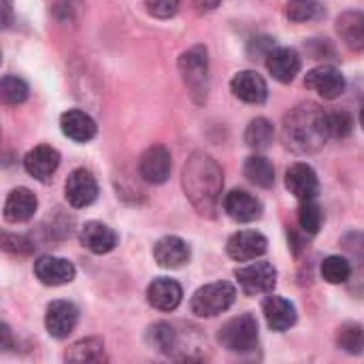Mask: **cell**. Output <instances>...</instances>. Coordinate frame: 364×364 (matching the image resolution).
<instances>
[{
    "mask_svg": "<svg viewBox=\"0 0 364 364\" xmlns=\"http://www.w3.org/2000/svg\"><path fill=\"white\" fill-rule=\"evenodd\" d=\"M79 241L85 250H90L92 254H109L115 250L117 245V235L111 226L102 224V222H85L81 226L79 232Z\"/></svg>",
    "mask_w": 364,
    "mask_h": 364,
    "instance_id": "19",
    "label": "cell"
},
{
    "mask_svg": "<svg viewBox=\"0 0 364 364\" xmlns=\"http://www.w3.org/2000/svg\"><path fill=\"white\" fill-rule=\"evenodd\" d=\"M38 209L36 196L28 188H15L6 200H4V220L9 224H21L28 222Z\"/></svg>",
    "mask_w": 364,
    "mask_h": 364,
    "instance_id": "22",
    "label": "cell"
},
{
    "mask_svg": "<svg viewBox=\"0 0 364 364\" xmlns=\"http://www.w3.org/2000/svg\"><path fill=\"white\" fill-rule=\"evenodd\" d=\"M262 314L271 331L284 333L296 324V307L284 296H275L273 292L262 301Z\"/></svg>",
    "mask_w": 364,
    "mask_h": 364,
    "instance_id": "16",
    "label": "cell"
},
{
    "mask_svg": "<svg viewBox=\"0 0 364 364\" xmlns=\"http://www.w3.org/2000/svg\"><path fill=\"white\" fill-rule=\"evenodd\" d=\"M2 247H4L9 254H19V256L32 252V243H30L26 237H21V235H11V232H4V243H2Z\"/></svg>",
    "mask_w": 364,
    "mask_h": 364,
    "instance_id": "37",
    "label": "cell"
},
{
    "mask_svg": "<svg viewBox=\"0 0 364 364\" xmlns=\"http://www.w3.org/2000/svg\"><path fill=\"white\" fill-rule=\"evenodd\" d=\"M218 341L228 352H237V354L252 352L258 346V320L252 314H241L228 320L220 328Z\"/></svg>",
    "mask_w": 364,
    "mask_h": 364,
    "instance_id": "5",
    "label": "cell"
},
{
    "mask_svg": "<svg viewBox=\"0 0 364 364\" xmlns=\"http://www.w3.org/2000/svg\"><path fill=\"white\" fill-rule=\"evenodd\" d=\"M224 211L235 222L247 224L262 215V203L245 190H232L224 196Z\"/></svg>",
    "mask_w": 364,
    "mask_h": 364,
    "instance_id": "17",
    "label": "cell"
},
{
    "mask_svg": "<svg viewBox=\"0 0 364 364\" xmlns=\"http://www.w3.org/2000/svg\"><path fill=\"white\" fill-rule=\"evenodd\" d=\"M360 126H363V130H364V105H363V109H360Z\"/></svg>",
    "mask_w": 364,
    "mask_h": 364,
    "instance_id": "42",
    "label": "cell"
},
{
    "mask_svg": "<svg viewBox=\"0 0 364 364\" xmlns=\"http://www.w3.org/2000/svg\"><path fill=\"white\" fill-rule=\"evenodd\" d=\"M11 23V0H4V28Z\"/></svg>",
    "mask_w": 364,
    "mask_h": 364,
    "instance_id": "41",
    "label": "cell"
},
{
    "mask_svg": "<svg viewBox=\"0 0 364 364\" xmlns=\"http://www.w3.org/2000/svg\"><path fill=\"white\" fill-rule=\"evenodd\" d=\"M282 136L286 147L296 154H314L322 149L328 139H333L328 126V111H324L316 102H303L294 107L284 117Z\"/></svg>",
    "mask_w": 364,
    "mask_h": 364,
    "instance_id": "2",
    "label": "cell"
},
{
    "mask_svg": "<svg viewBox=\"0 0 364 364\" xmlns=\"http://www.w3.org/2000/svg\"><path fill=\"white\" fill-rule=\"evenodd\" d=\"M324 224V213H322V207L316 203V200H305L301 203V209H299V226L305 235L314 237L320 232Z\"/></svg>",
    "mask_w": 364,
    "mask_h": 364,
    "instance_id": "33",
    "label": "cell"
},
{
    "mask_svg": "<svg viewBox=\"0 0 364 364\" xmlns=\"http://www.w3.org/2000/svg\"><path fill=\"white\" fill-rule=\"evenodd\" d=\"M267 250H269V241L258 230H241V232H235L228 239V243H226V254L232 260H237V262L256 260L262 254H267Z\"/></svg>",
    "mask_w": 364,
    "mask_h": 364,
    "instance_id": "10",
    "label": "cell"
},
{
    "mask_svg": "<svg viewBox=\"0 0 364 364\" xmlns=\"http://www.w3.org/2000/svg\"><path fill=\"white\" fill-rule=\"evenodd\" d=\"M305 87L322 96L324 100H335L346 92V77L339 68L322 64L305 75Z\"/></svg>",
    "mask_w": 364,
    "mask_h": 364,
    "instance_id": "7",
    "label": "cell"
},
{
    "mask_svg": "<svg viewBox=\"0 0 364 364\" xmlns=\"http://www.w3.org/2000/svg\"><path fill=\"white\" fill-rule=\"evenodd\" d=\"M286 188L288 192L299 198L301 203L305 200H316L318 194H320V181H318V175L316 171L305 164V162H296L288 168L286 173Z\"/></svg>",
    "mask_w": 364,
    "mask_h": 364,
    "instance_id": "11",
    "label": "cell"
},
{
    "mask_svg": "<svg viewBox=\"0 0 364 364\" xmlns=\"http://www.w3.org/2000/svg\"><path fill=\"white\" fill-rule=\"evenodd\" d=\"M286 15L290 21L305 23V21H316L326 15V9L320 0H288L286 4Z\"/></svg>",
    "mask_w": 364,
    "mask_h": 364,
    "instance_id": "28",
    "label": "cell"
},
{
    "mask_svg": "<svg viewBox=\"0 0 364 364\" xmlns=\"http://www.w3.org/2000/svg\"><path fill=\"white\" fill-rule=\"evenodd\" d=\"M34 275L43 286H64L70 284L77 275V269L70 260L58 256H41L34 262Z\"/></svg>",
    "mask_w": 364,
    "mask_h": 364,
    "instance_id": "12",
    "label": "cell"
},
{
    "mask_svg": "<svg viewBox=\"0 0 364 364\" xmlns=\"http://www.w3.org/2000/svg\"><path fill=\"white\" fill-rule=\"evenodd\" d=\"M2 348H4V350L11 348V331H9L6 324H2Z\"/></svg>",
    "mask_w": 364,
    "mask_h": 364,
    "instance_id": "40",
    "label": "cell"
},
{
    "mask_svg": "<svg viewBox=\"0 0 364 364\" xmlns=\"http://www.w3.org/2000/svg\"><path fill=\"white\" fill-rule=\"evenodd\" d=\"M183 299V290L175 279L158 277L147 286V301L158 311H175Z\"/></svg>",
    "mask_w": 364,
    "mask_h": 364,
    "instance_id": "21",
    "label": "cell"
},
{
    "mask_svg": "<svg viewBox=\"0 0 364 364\" xmlns=\"http://www.w3.org/2000/svg\"><path fill=\"white\" fill-rule=\"evenodd\" d=\"M328 126L333 139H346L354 128V119L346 111H328Z\"/></svg>",
    "mask_w": 364,
    "mask_h": 364,
    "instance_id": "35",
    "label": "cell"
},
{
    "mask_svg": "<svg viewBox=\"0 0 364 364\" xmlns=\"http://www.w3.org/2000/svg\"><path fill=\"white\" fill-rule=\"evenodd\" d=\"M230 92L247 105H262L269 98V85L256 70L237 73L230 81Z\"/></svg>",
    "mask_w": 364,
    "mask_h": 364,
    "instance_id": "14",
    "label": "cell"
},
{
    "mask_svg": "<svg viewBox=\"0 0 364 364\" xmlns=\"http://www.w3.org/2000/svg\"><path fill=\"white\" fill-rule=\"evenodd\" d=\"M237 299V288L228 282H215L198 288L190 301V309L198 318H215L232 307Z\"/></svg>",
    "mask_w": 364,
    "mask_h": 364,
    "instance_id": "4",
    "label": "cell"
},
{
    "mask_svg": "<svg viewBox=\"0 0 364 364\" xmlns=\"http://www.w3.org/2000/svg\"><path fill=\"white\" fill-rule=\"evenodd\" d=\"M337 346L352 354V356H360L364 354V328L356 322H348L339 328L337 333Z\"/></svg>",
    "mask_w": 364,
    "mask_h": 364,
    "instance_id": "30",
    "label": "cell"
},
{
    "mask_svg": "<svg viewBox=\"0 0 364 364\" xmlns=\"http://www.w3.org/2000/svg\"><path fill=\"white\" fill-rule=\"evenodd\" d=\"M181 183L190 205L198 211V215L215 218L218 211L224 207V173L209 154L194 151L188 158V162L183 164Z\"/></svg>",
    "mask_w": 364,
    "mask_h": 364,
    "instance_id": "1",
    "label": "cell"
},
{
    "mask_svg": "<svg viewBox=\"0 0 364 364\" xmlns=\"http://www.w3.org/2000/svg\"><path fill=\"white\" fill-rule=\"evenodd\" d=\"M64 360H68V363H102V360H107L105 343H102V339H96V337L81 339L66 350Z\"/></svg>",
    "mask_w": 364,
    "mask_h": 364,
    "instance_id": "26",
    "label": "cell"
},
{
    "mask_svg": "<svg viewBox=\"0 0 364 364\" xmlns=\"http://www.w3.org/2000/svg\"><path fill=\"white\" fill-rule=\"evenodd\" d=\"M235 277L239 282V288L247 296H260L271 294L277 286V269L271 262H252L247 267H241L235 271Z\"/></svg>",
    "mask_w": 364,
    "mask_h": 364,
    "instance_id": "6",
    "label": "cell"
},
{
    "mask_svg": "<svg viewBox=\"0 0 364 364\" xmlns=\"http://www.w3.org/2000/svg\"><path fill=\"white\" fill-rule=\"evenodd\" d=\"M273 139H275V128L267 117H256L245 128V143H247V147H252L256 151L269 149Z\"/></svg>",
    "mask_w": 364,
    "mask_h": 364,
    "instance_id": "27",
    "label": "cell"
},
{
    "mask_svg": "<svg viewBox=\"0 0 364 364\" xmlns=\"http://www.w3.org/2000/svg\"><path fill=\"white\" fill-rule=\"evenodd\" d=\"M147 339L162 354H173L177 350V346H179V335H177V331L168 322L154 324L149 328V333H147Z\"/></svg>",
    "mask_w": 364,
    "mask_h": 364,
    "instance_id": "29",
    "label": "cell"
},
{
    "mask_svg": "<svg viewBox=\"0 0 364 364\" xmlns=\"http://www.w3.org/2000/svg\"><path fill=\"white\" fill-rule=\"evenodd\" d=\"M339 245L343 247V252H346L354 262H358L360 267H364V232H360V230L346 232V235L341 237Z\"/></svg>",
    "mask_w": 364,
    "mask_h": 364,
    "instance_id": "34",
    "label": "cell"
},
{
    "mask_svg": "<svg viewBox=\"0 0 364 364\" xmlns=\"http://www.w3.org/2000/svg\"><path fill=\"white\" fill-rule=\"evenodd\" d=\"M60 128L64 132V136H68L75 143H87L96 136V122L79 109H70L66 113H62L60 117Z\"/></svg>",
    "mask_w": 364,
    "mask_h": 364,
    "instance_id": "23",
    "label": "cell"
},
{
    "mask_svg": "<svg viewBox=\"0 0 364 364\" xmlns=\"http://www.w3.org/2000/svg\"><path fill=\"white\" fill-rule=\"evenodd\" d=\"M154 260L162 269H181L190 260V245L181 237H162L154 245Z\"/></svg>",
    "mask_w": 364,
    "mask_h": 364,
    "instance_id": "20",
    "label": "cell"
},
{
    "mask_svg": "<svg viewBox=\"0 0 364 364\" xmlns=\"http://www.w3.org/2000/svg\"><path fill=\"white\" fill-rule=\"evenodd\" d=\"M171 171H173V158L164 145L149 147L139 160V175L151 186L166 183L171 177Z\"/></svg>",
    "mask_w": 364,
    "mask_h": 364,
    "instance_id": "8",
    "label": "cell"
},
{
    "mask_svg": "<svg viewBox=\"0 0 364 364\" xmlns=\"http://www.w3.org/2000/svg\"><path fill=\"white\" fill-rule=\"evenodd\" d=\"M58 166H60V154H58V149H53L49 145H38V147L30 149L23 158L26 173L43 183L53 177Z\"/></svg>",
    "mask_w": 364,
    "mask_h": 364,
    "instance_id": "15",
    "label": "cell"
},
{
    "mask_svg": "<svg viewBox=\"0 0 364 364\" xmlns=\"http://www.w3.org/2000/svg\"><path fill=\"white\" fill-rule=\"evenodd\" d=\"M337 32H339L341 41L350 49L364 51V13H360V11H348V13L339 15Z\"/></svg>",
    "mask_w": 364,
    "mask_h": 364,
    "instance_id": "24",
    "label": "cell"
},
{
    "mask_svg": "<svg viewBox=\"0 0 364 364\" xmlns=\"http://www.w3.org/2000/svg\"><path fill=\"white\" fill-rule=\"evenodd\" d=\"M77 6H79V2L75 4L73 0H58L55 6H53V13H55L58 19L66 21V19H73V11H75Z\"/></svg>",
    "mask_w": 364,
    "mask_h": 364,
    "instance_id": "38",
    "label": "cell"
},
{
    "mask_svg": "<svg viewBox=\"0 0 364 364\" xmlns=\"http://www.w3.org/2000/svg\"><path fill=\"white\" fill-rule=\"evenodd\" d=\"M267 68L279 83H292L301 73V55L290 47H275L267 55Z\"/></svg>",
    "mask_w": 364,
    "mask_h": 364,
    "instance_id": "18",
    "label": "cell"
},
{
    "mask_svg": "<svg viewBox=\"0 0 364 364\" xmlns=\"http://www.w3.org/2000/svg\"><path fill=\"white\" fill-rule=\"evenodd\" d=\"M322 279L333 284V286H339V284H346L352 275V264L348 258L343 256H328L324 258L322 262Z\"/></svg>",
    "mask_w": 364,
    "mask_h": 364,
    "instance_id": "31",
    "label": "cell"
},
{
    "mask_svg": "<svg viewBox=\"0 0 364 364\" xmlns=\"http://www.w3.org/2000/svg\"><path fill=\"white\" fill-rule=\"evenodd\" d=\"M64 196L75 209L90 207L98 196V183L94 175L85 168H75L64 183Z\"/></svg>",
    "mask_w": 364,
    "mask_h": 364,
    "instance_id": "9",
    "label": "cell"
},
{
    "mask_svg": "<svg viewBox=\"0 0 364 364\" xmlns=\"http://www.w3.org/2000/svg\"><path fill=\"white\" fill-rule=\"evenodd\" d=\"M192 2H194V6H196L198 13H209V11H213V9H218V4H220L222 0H192Z\"/></svg>",
    "mask_w": 364,
    "mask_h": 364,
    "instance_id": "39",
    "label": "cell"
},
{
    "mask_svg": "<svg viewBox=\"0 0 364 364\" xmlns=\"http://www.w3.org/2000/svg\"><path fill=\"white\" fill-rule=\"evenodd\" d=\"M0 98L6 107H17L28 98V83L15 75H4L0 81Z\"/></svg>",
    "mask_w": 364,
    "mask_h": 364,
    "instance_id": "32",
    "label": "cell"
},
{
    "mask_svg": "<svg viewBox=\"0 0 364 364\" xmlns=\"http://www.w3.org/2000/svg\"><path fill=\"white\" fill-rule=\"evenodd\" d=\"M149 15L158 19H168L179 11V0H145Z\"/></svg>",
    "mask_w": 364,
    "mask_h": 364,
    "instance_id": "36",
    "label": "cell"
},
{
    "mask_svg": "<svg viewBox=\"0 0 364 364\" xmlns=\"http://www.w3.org/2000/svg\"><path fill=\"white\" fill-rule=\"evenodd\" d=\"M243 175L247 177L250 183L258 186V188H273L275 183V168L271 164L269 158L264 156H250L243 164Z\"/></svg>",
    "mask_w": 364,
    "mask_h": 364,
    "instance_id": "25",
    "label": "cell"
},
{
    "mask_svg": "<svg viewBox=\"0 0 364 364\" xmlns=\"http://www.w3.org/2000/svg\"><path fill=\"white\" fill-rule=\"evenodd\" d=\"M79 322V309L68 301H53L45 314V328L53 339H66Z\"/></svg>",
    "mask_w": 364,
    "mask_h": 364,
    "instance_id": "13",
    "label": "cell"
},
{
    "mask_svg": "<svg viewBox=\"0 0 364 364\" xmlns=\"http://www.w3.org/2000/svg\"><path fill=\"white\" fill-rule=\"evenodd\" d=\"M179 73L183 79V85L188 87V94L196 105H205L211 87L209 79V53L207 47L194 45L179 58Z\"/></svg>",
    "mask_w": 364,
    "mask_h": 364,
    "instance_id": "3",
    "label": "cell"
}]
</instances>
